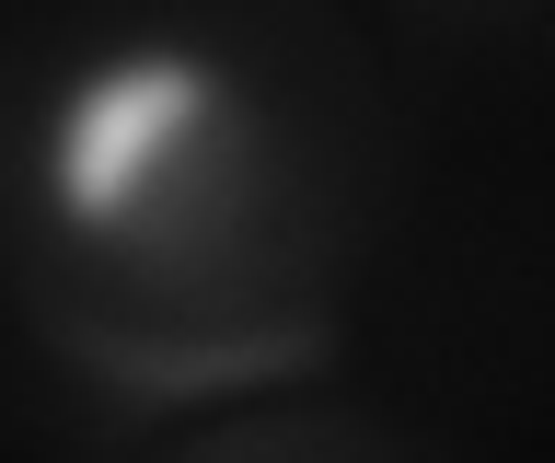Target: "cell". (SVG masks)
Returning a JSON list of instances; mask_svg holds the SVG:
<instances>
[{
	"label": "cell",
	"mask_w": 555,
	"mask_h": 463,
	"mask_svg": "<svg viewBox=\"0 0 555 463\" xmlns=\"http://www.w3.org/2000/svg\"><path fill=\"white\" fill-rule=\"evenodd\" d=\"M255 197V105L197 36H104L35 116V209L59 244L163 279Z\"/></svg>",
	"instance_id": "obj_1"
}]
</instances>
